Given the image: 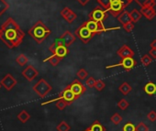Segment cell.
Wrapping results in <instances>:
<instances>
[{
	"label": "cell",
	"instance_id": "cell-1",
	"mask_svg": "<svg viewBox=\"0 0 156 131\" xmlns=\"http://www.w3.org/2000/svg\"><path fill=\"white\" fill-rule=\"evenodd\" d=\"M2 29V41L10 49L20 46L25 37L24 32L21 30L17 22L9 18L5 23L1 26Z\"/></svg>",
	"mask_w": 156,
	"mask_h": 131
},
{
	"label": "cell",
	"instance_id": "cell-2",
	"mask_svg": "<svg viewBox=\"0 0 156 131\" xmlns=\"http://www.w3.org/2000/svg\"><path fill=\"white\" fill-rule=\"evenodd\" d=\"M51 29L41 20L37 21L29 30V35L39 44L43 42L51 35Z\"/></svg>",
	"mask_w": 156,
	"mask_h": 131
},
{
	"label": "cell",
	"instance_id": "cell-3",
	"mask_svg": "<svg viewBox=\"0 0 156 131\" xmlns=\"http://www.w3.org/2000/svg\"><path fill=\"white\" fill-rule=\"evenodd\" d=\"M59 99H63V100H65L69 105H71V104L73 103L75 100H77L78 97L72 92V90L70 89L69 85H67L66 88L59 95V96H58L57 98H54V99H52V100H50V101H47V102H45V103H42L41 105H45L51 104V103H52V102H56V101L59 100Z\"/></svg>",
	"mask_w": 156,
	"mask_h": 131
},
{
	"label": "cell",
	"instance_id": "cell-4",
	"mask_svg": "<svg viewBox=\"0 0 156 131\" xmlns=\"http://www.w3.org/2000/svg\"><path fill=\"white\" fill-rule=\"evenodd\" d=\"M85 26L87 27V29L93 32L95 35L96 34H101L103 32H106V31H108V30H112V29H118V28H114V29H107L103 22H98V21H95V20H91V19H88L87 21L84 22L83 23Z\"/></svg>",
	"mask_w": 156,
	"mask_h": 131
},
{
	"label": "cell",
	"instance_id": "cell-5",
	"mask_svg": "<svg viewBox=\"0 0 156 131\" xmlns=\"http://www.w3.org/2000/svg\"><path fill=\"white\" fill-rule=\"evenodd\" d=\"M51 85L44 79H41L40 81H38V83L33 86V91L41 98L45 97L51 91Z\"/></svg>",
	"mask_w": 156,
	"mask_h": 131
},
{
	"label": "cell",
	"instance_id": "cell-6",
	"mask_svg": "<svg viewBox=\"0 0 156 131\" xmlns=\"http://www.w3.org/2000/svg\"><path fill=\"white\" fill-rule=\"evenodd\" d=\"M108 17V12L107 9L102 8L101 6L96 7L88 15V19L91 20L98 21V22H104Z\"/></svg>",
	"mask_w": 156,
	"mask_h": 131
},
{
	"label": "cell",
	"instance_id": "cell-7",
	"mask_svg": "<svg viewBox=\"0 0 156 131\" xmlns=\"http://www.w3.org/2000/svg\"><path fill=\"white\" fill-rule=\"evenodd\" d=\"M94 35H95V34H94L93 32H91V31L87 29V27L85 26L84 24H82L79 28H78V29L75 30V36L79 38V40H80L83 43H85V44L88 43V42L93 39Z\"/></svg>",
	"mask_w": 156,
	"mask_h": 131
},
{
	"label": "cell",
	"instance_id": "cell-8",
	"mask_svg": "<svg viewBox=\"0 0 156 131\" xmlns=\"http://www.w3.org/2000/svg\"><path fill=\"white\" fill-rule=\"evenodd\" d=\"M137 65V61L133 59V57H129V58H125V59H121V61L116 64H112V65H108V66L106 67V69H112V68H116V67H122L125 71L129 72L131 69H133Z\"/></svg>",
	"mask_w": 156,
	"mask_h": 131
},
{
	"label": "cell",
	"instance_id": "cell-9",
	"mask_svg": "<svg viewBox=\"0 0 156 131\" xmlns=\"http://www.w3.org/2000/svg\"><path fill=\"white\" fill-rule=\"evenodd\" d=\"M69 87H70V89L72 90V92H73L78 98H79V97L87 91L86 86H85L79 80H77V79H74V81H73V83L69 84Z\"/></svg>",
	"mask_w": 156,
	"mask_h": 131
},
{
	"label": "cell",
	"instance_id": "cell-10",
	"mask_svg": "<svg viewBox=\"0 0 156 131\" xmlns=\"http://www.w3.org/2000/svg\"><path fill=\"white\" fill-rule=\"evenodd\" d=\"M127 7L123 4V3H119V2H115V3H111L109 5V7L107 9L108 14L112 15L113 17L118 18L126 9Z\"/></svg>",
	"mask_w": 156,
	"mask_h": 131
},
{
	"label": "cell",
	"instance_id": "cell-11",
	"mask_svg": "<svg viewBox=\"0 0 156 131\" xmlns=\"http://www.w3.org/2000/svg\"><path fill=\"white\" fill-rule=\"evenodd\" d=\"M1 85L3 87H5L6 90L8 91H10L14 88V86L17 84V80L10 74H8L0 82Z\"/></svg>",
	"mask_w": 156,
	"mask_h": 131
},
{
	"label": "cell",
	"instance_id": "cell-12",
	"mask_svg": "<svg viewBox=\"0 0 156 131\" xmlns=\"http://www.w3.org/2000/svg\"><path fill=\"white\" fill-rule=\"evenodd\" d=\"M50 51L52 53V54H55L57 55L58 57L60 58H64L66 55H68L69 53V50H68V47L64 46V45H59V46H56V47H52L51 46L49 48Z\"/></svg>",
	"mask_w": 156,
	"mask_h": 131
},
{
	"label": "cell",
	"instance_id": "cell-13",
	"mask_svg": "<svg viewBox=\"0 0 156 131\" xmlns=\"http://www.w3.org/2000/svg\"><path fill=\"white\" fill-rule=\"evenodd\" d=\"M38 74H39V72L37 71V69H35L32 66V65H29V66H27V68L22 72V75L29 82L33 81L38 76Z\"/></svg>",
	"mask_w": 156,
	"mask_h": 131
},
{
	"label": "cell",
	"instance_id": "cell-14",
	"mask_svg": "<svg viewBox=\"0 0 156 131\" xmlns=\"http://www.w3.org/2000/svg\"><path fill=\"white\" fill-rule=\"evenodd\" d=\"M134 51L128 46V45H123L121 48H119L117 51V55L119 56L121 59H125V58H129V57H133L134 56Z\"/></svg>",
	"mask_w": 156,
	"mask_h": 131
},
{
	"label": "cell",
	"instance_id": "cell-15",
	"mask_svg": "<svg viewBox=\"0 0 156 131\" xmlns=\"http://www.w3.org/2000/svg\"><path fill=\"white\" fill-rule=\"evenodd\" d=\"M140 13L148 20H152L156 16V11L154 8H151V7H141Z\"/></svg>",
	"mask_w": 156,
	"mask_h": 131
},
{
	"label": "cell",
	"instance_id": "cell-16",
	"mask_svg": "<svg viewBox=\"0 0 156 131\" xmlns=\"http://www.w3.org/2000/svg\"><path fill=\"white\" fill-rule=\"evenodd\" d=\"M61 39H62V42H63V44H64V46H66V47H70L74 41H75V40H76V38H75V36L73 35V34H72L70 31H65L62 36H61Z\"/></svg>",
	"mask_w": 156,
	"mask_h": 131
},
{
	"label": "cell",
	"instance_id": "cell-17",
	"mask_svg": "<svg viewBox=\"0 0 156 131\" xmlns=\"http://www.w3.org/2000/svg\"><path fill=\"white\" fill-rule=\"evenodd\" d=\"M144 92L148 95H154L156 94V84L152 82H149L144 86Z\"/></svg>",
	"mask_w": 156,
	"mask_h": 131
},
{
	"label": "cell",
	"instance_id": "cell-18",
	"mask_svg": "<svg viewBox=\"0 0 156 131\" xmlns=\"http://www.w3.org/2000/svg\"><path fill=\"white\" fill-rule=\"evenodd\" d=\"M118 20L119 22H120L122 25L128 23V22H130L131 21V19H130V15H129V12H128L127 10H124L119 17H118Z\"/></svg>",
	"mask_w": 156,
	"mask_h": 131
},
{
	"label": "cell",
	"instance_id": "cell-19",
	"mask_svg": "<svg viewBox=\"0 0 156 131\" xmlns=\"http://www.w3.org/2000/svg\"><path fill=\"white\" fill-rule=\"evenodd\" d=\"M62 60V58H60V57H58L57 55H55V54H52L51 56H50V57H48L47 59H45L43 61L44 62H49L51 65H52V66H57V65L59 64V62Z\"/></svg>",
	"mask_w": 156,
	"mask_h": 131
},
{
	"label": "cell",
	"instance_id": "cell-20",
	"mask_svg": "<svg viewBox=\"0 0 156 131\" xmlns=\"http://www.w3.org/2000/svg\"><path fill=\"white\" fill-rule=\"evenodd\" d=\"M131 90H132L131 86H130L127 82L122 83V84L119 85V91L122 95H128L131 92Z\"/></svg>",
	"mask_w": 156,
	"mask_h": 131
},
{
	"label": "cell",
	"instance_id": "cell-21",
	"mask_svg": "<svg viewBox=\"0 0 156 131\" xmlns=\"http://www.w3.org/2000/svg\"><path fill=\"white\" fill-rule=\"evenodd\" d=\"M134 1L140 5V7H151L154 8L156 6L155 0H134Z\"/></svg>",
	"mask_w": 156,
	"mask_h": 131
},
{
	"label": "cell",
	"instance_id": "cell-22",
	"mask_svg": "<svg viewBox=\"0 0 156 131\" xmlns=\"http://www.w3.org/2000/svg\"><path fill=\"white\" fill-rule=\"evenodd\" d=\"M129 15H130L131 21H132L133 23L138 22V21L141 19V17H142V14H141L138 9H134L133 10H131V11L129 12Z\"/></svg>",
	"mask_w": 156,
	"mask_h": 131
},
{
	"label": "cell",
	"instance_id": "cell-23",
	"mask_svg": "<svg viewBox=\"0 0 156 131\" xmlns=\"http://www.w3.org/2000/svg\"><path fill=\"white\" fill-rule=\"evenodd\" d=\"M89 128L91 129V131H106L105 126H103V125L99 121H95L89 126Z\"/></svg>",
	"mask_w": 156,
	"mask_h": 131
},
{
	"label": "cell",
	"instance_id": "cell-24",
	"mask_svg": "<svg viewBox=\"0 0 156 131\" xmlns=\"http://www.w3.org/2000/svg\"><path fill=\"white\" fill-rule=\"evenodd\" d=\"M18 118L20 121H21L22 123H26L30 118V115L26 111V110H22L19 115H18Z\"/></svg>",
	"mask_w": 156,
	"mask_h": 131
},
{
	"label": "cell",
	"instance_id": "cell-25",
	"mask_svg": "<svg viewBox=\"0 0 156 131\" xmlns=\"http://www.w3.org/2000/svg\"><path fill=\"white\" fill-rule=\"evenodd\" d=\"M16 61L18 64H20V66H24V65L27 64V62L29 61L28 57L25 54H20L17 58H16Z\"/></svg>",
	"mask_w": 156,
	"mask_h": 131
},
{
	"label": "cell",
	"instance_id": "cell-26",
	"mask_svg": "<svg viewBox=\"0 0 156 131\" xmlns=\"http://www.w3.org/2000/svg\"><path fill=\"white\" fill-rule=\"evenodd\" d=\"M71 126L70 125L65 122V121H62L57 126H56V130L57 131H70Z\"/></svg>",
	"mask_w": 156,
	"mask_h": 131
},
{
	"label": "cell",
	"instance_id": "cell-27",
	"mask_svg": "<svg viewBox=\"0 0 156 131\" xmlns=\"http://www.w3.org/2000/svg\"><path fill=\"white\" fill-rule=\"evenodd\" d=\"M76 76L79 78V80L84 81V80H87V78L88 77V73L86 69L82 68L76 73Z\"/></svg>",
	"mask_w": 156,
	"mask_h": 131
},
{
	"label": "cell",
	"instance_id": "cell-28",
	"mask_svg": "<svg viewBox=\"0 0 156 131\" xmlns=\"http://www.w3.org/2000/svg\"><path fill=\"white\" fill-rule=\"evenodd\" d=\"M152 58L150 56V54H145V55H143L142 57H141V64L143 65V66H145V67H147V66H149V65L151 63V61H152Z\"/></svg>",
	"mask_w": 156,
	"mask_h": 131
},
{
	"label": "cell",
	"instance_id": "cell-29",
	"mask_svg": "<svg viewBox=\"0 0 156 131\" xmlns=\"http://www.w3.org/2000/svg\"><path fill=\"white\" fill-rule=\"evenodd\" d=\"M123 118L122 116L119 114V113H115L111 117H110V121L114 124V125H119L122 122Z\"/></svg>",
	"mask_w": 156,
	"mask_h": 131
},
{
	"label": "cell",
	"instance_id": "cell-30",
	"mask_svg": "<svg viewBox=\"0 0 156 131\" xmlns=\"http://www.w3.org/2000/svg\"><path fill=\"white\" fill-rule=\"evenodd\" d=\"M55 105H56V107H57L59 110H63L67 105H69V104H68L65 100H63V99H59V100L56 101Z\"/></svg>",
	"mask_w": 156,
	"mask_h": 131
},
{
	"label": "cell",
	"instance_id": "cell-31",
	"mask_svg": "<svg viewBox=\"0 0 156 131\" xmlns=\"http://www.w3.org/2000/svg\"><path fill=\"white\" fill-rule=\"evenodd\" d=\"M9 6L5 0H0V16H2L8 9Z\"/></svg>",
	"mask_w": 156,
	"mask_h": 131
},
{
	"label": "cell",
	"instance_id": "cell-32",
	"mask_svg": "<svg viewBox=\"0 0 156 131\" xmlns=\"http://www.w3.org/2000/svg\"><path fill=\"white\" fill-rule=\"evenodd\" d=\"M129 106V103L126 99H120L118 103V107L121 110H126Z\"/></svg>",
	"mask_w": 156,
	"mask_h": 131
},
{
	"label": "cell",
	"instance_id": "cell-33",
	"mask_svg": "<svg viewBox=\"0 0 156 131\" xmlns=\"http://www.w3.org/2000/svg\"><path fill=\"white\" fill-rule=\"evenodd\" d=\"M105 87H106V84H105L104 81H102V80H98L97 83H96V84H95V86H94V88H95L97 91H98V92L103 91V90L105 89Z\"/></svg>",
	"mask_w": 156,
	"mask_h": 131
},
{
	"label": "cell",
	"instance_id": "cell-34",
	"mask_svg": "<svg viewBox=\"0 0 156 131\" xmlns=\"http://www.w3.org/2000/svg\"><path fill=\"white\" fill-rule=\"evenodd\" d=\"M122 26H123V29H124L127 33H129V32H131V31L134 29V23H133L132 21L128 22V23H126V24H124V25H122Z\"/></svg>",
	"mask_w": 156,
	"mask_h": 131
},
{
	"label": "cell",
	"instance_id": "cell-35",
	"mask_svg": "<svg viewBox=\"0 0 156 131\" xmlns=\"http://www.w3.org/2000/svg\"><path fill=\"white\" fill-rule=\"evenodd\" d=\"M96 83H97V80L94 77L90 76V77L87 78V80H86V86L89 87V88H92V87L95 86Z\"/></svg>",
	"mask_w": 156,
	"mask_h": 131
},
{
	"label": "cell",
	"instance_id": "cell-36",
	"mask_svg": "<svg viewBox=\"0 0 156 131\" xmlns=\"http://www.w3.org/2000/svg\"><path fill=\"white\" fill-rule=\"evenodd\" d=\"M135 131H149V127L145 125V123L140 122L135 126Z\"/></svg>",
	"mask_w": 156,
	"mask_h": 131
},
{
	"label": "cell",
	"instance_id": "cell-37",
	"mask_svg": "<svg viewBox=\"0 0 156 131\" xmlns=\"http://www.w3.org/2000/svg\"><path fill=\"white\" fill-rule=\"evenodd\" d=\"M76 18H77L76 13H74L73 11H72V12L65 18V20H66L69 24H71V23H73V22L76 19Z\"/></svg>",
	"mask_w": 156,
	"mask_h": 131
},
{
	"label": "cell",
	"instance_id": "cell-38",
	"mask_svg": "<svg viewBox=\"0 0 156 131\" xmlns=\"http://www.w3.org/2000/svg\"><path fill=\"white\" fill-rule=\"evenodd\" d=\"M135 126L132 123L128 122L124 126H123V131H135Z\"/></svg>",
	"mask_w": 156,
	"mask_h": 131
},
{
	"label": "cell",
	"instance_id": "cell-39",
	"mask_svg": "<svg viewBox=\"0 0 156 131\" xmlns=\"http://www.w3.org/2000/svg\"><path fill=\"white\" fill-rule=\"evenodd\" d=\"M133 0H109V5L111 3H115V2H119V3H123L126 7H128Z\"/></svg>",
	"mask_w": 156,
	"mask_h": 131
},
{
	"label": "cell",
	"instance_id": "cell-40",
	"mask_svg": "<svg viewBox=\"0 0 156 131\" xmlns=\"http://www.w3.org/2000/svg\"><path fill=\"white\" fill-rule=\"evenodd\" d=\"M72 11H73V10H72L70 8H67V7H66V8H64V9L61 11V16L65 19V18H66Z\"/></svg>",
	"mask_w": 156,
	"mask_h": 131
},
{
	"label": "cell",
	"instance_id": "cell-41",
	"mask_svg": "<svg viewBox=\"0 0 156 131\" xmlns=\"http://www.w3.org/2000/svg\"><path fill=\"white\" fill-rule=\"evenodd\" d=\"M147 117H148V119H149L150 121L154 122V121L156 120V112L153 111V110L150 111V112L148 113V115H147Z\"/></svg>",
	"mask_w": 156,
	"mask_h": 131
},
{
	"label": "cell",
	"instance_id": "cell-42",
	"mask_svg": "<svg viewBox=\"0 0 156 131\" xmlns=\"http://www.w3.org/2000/svg\"><path fill=\"white\" fill-rule=\"evenodd\" d=\"M149 54L152 59H156V49H151L149 50Z\"/></svg>",
	"mask_w": 156,
	"mask_h": 131
},
{
	"label": "cell",
	"instance_id": "cell-43",
	"mask_svg": "<svg viewBox=\"0 0 156 131\" xmlns=\"http://www.w3.org/2000/svg\"><path fill=\"white\" fill-rule=\"evenodd\" d=\"M76 1L79 3L80 5H82V6H86L90 1V0H76Z\"/></svg>",
	"mask_w": 156,
	"mask_h": 131
},
{
	"label": "cell",
	"instance_id": "cell-44",
	"mask_svg": "<svg viewBox=\"0 0 156 131\" xmlns=\"http://www.w3.org/2000/svg\"><path fill=\"white\" fill-rule=\"evenodd\" d=\"M150 46H151V49H156V39L153 40L151 42Z\"/></svg>",
	"mask_w": 156,
	"mask_h": 131
},
{
	"label": "cell",
	"instance_id": "cell-45",
	"mask_svg": "<svg viewBox=\"0 0 156 131\" xmlns=\"http://www.w3.org/2000/svg\"><path fill=\"white\" fill-rule=\"evenodd\" d=\"M1 37H2V29L0 28V40H1Z\"/></svg>",
	"mask_w": 156,
	"mask_h": 131
},
{
	"label": "cell",
	"instance_id": "cell-46",
	"mask_svg": "<svg viewBox=\"0 0 156 131\" xmlns=\"http://www.w3.org/2000/svg\"><path fill=\"white\" fill-rule=\"evenodd\" d=\"M83 131H91V129L88 127V128H87V129H85V130H83Z\"/></svg>",
	"mask_w": 156,
	"mask_h": 131
},
{
	"label": "cell",
	"instance_id": "cell-47",
	"mask_svg": "<svg viewBox=\"0 0 156 131\" xmlns=\"http://www.w3.org/2000/svg\"><path fill=\"white\" fill-rule=\"evenodd\" d=\"M1 86H2V85H1V84H0V88H1Z\"/></svg>",
	"mask_w": 156,
	"mask_h": 131
},
{
	"label": "cell",
	"instance_id": "cell-48",
	"mask_svg": "<svg viewBox=\"0 0 156 131\" xmlns=\"http://www.w3.org/2000/svg\"><path fill=\"white\" fill-rule=\"evenodd\" d=\"M133 1H134V0H133Z\"/></svg>",
	"mask_w": 156,
	"mask_h": 131
}]
</instances>
